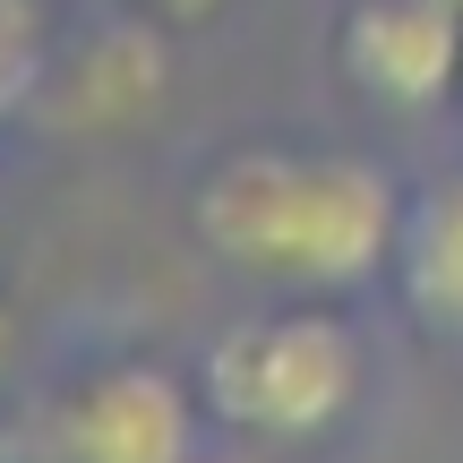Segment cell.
<instances>
[{
  "label": "cell",
  "instance_id": "1",
  "mask_svg": "<svg viewBox=\"0 0 463 463\" xmlns=\"http://www.w3.org/2000/svg\"><path fill=\"white\" fill-rule=\"evenodd\" d=\"M198 241L223 266L283 292H344L395 266L403 198L361 155H300V146H241L198 181Z\"/></svg>",
  "mask_w": 463,
  "mask_h": 463
},
{
  "label": "cell",
  "instance_id": "2",
  "mask_svg": "<svg viewBox=\"0 0 463 463\" xmlns=\"http://www.w3.org/2000/svg\"><path fill=\"white\" fill-rule=\"evenodd\" d=\"M198 395L223 430L300 447V438H326L352 412V395H361V344L326 309L241 317V326H223L206 344Z\"/></svg>",
  "mask_w": 463,
  "mask_h": 463
},
{
  "label": "cell",
  "instance_id": "3",
  "mask_svg": "<svg viewBox=\"0 0 463 463\" xmlns=\"http://www.w3.org/2000/svg\"><path fill=\"white\" fill-rule=\"evenodd\" d=\"M43 463H198V403L172 369L112 361L43 412Z\"/></svg>",
  "mask_w": 463,
  "mask_h": 463
},
{
  "label": "cell",
  "instance_id": "4",
  "mask_svg": "<svg viewBox=\"0 0 463 463\" xmlns=\"http://www.w3.org/2000/svg\"><path fill=\"white\" fill-rule=\"evenodd\" d=\"M344 78L395 112L438 103L447 86H463V0H352Z\"/></svg>",
  "mask_w": 463,
  "mask_h": 463
},
{
  "label": "cell",
  "instance_id": "5",
  "mask_svg": "<svg viewBox=\"0 0 463 463\" xmlns=\"http://www.w3.org/2000/svg\"><path fill=\"white\" fill-rule=\"evenodd\" d=\"M395 283H403V300H412V317L430 335L463 344V172H455V181H438L430 198L403 206Z\"/></svg>",
  "mask_w": 463,
  "mask_h": 463
},
{
  "label": "cell",
  "instance_id": "6",
  "mask_svg": "<svg viewBox=\"0 0 463 463\" xmlns=\"http://www.w3.org/2000/svg\"><path fill=\"white\" fill-rule=\"evenodd\" d=\"M155 86H164V43L146 26H112L78 61V95L69 103H86V120H137L155 103Z\"/></svg>",
  "mask_w": 463,
  "mask_h": 463
},
{
  "label": "cell",
  "instance_id": "7",
  "mask_svg": "<svg viewBox=\"0 0 463 463\" xmlns=\"http://www.w3.org/2000/svg\"><path fill=\"white\" fill-rule=\"evenodd\" d=\"M43 78V9L34 0H0V120L34 95Z\"/></svg>",
  "mask_w": 463,
  "mask_h": 463
},
{
  "label": "cell",
  "instance_id": "8",
  "mask_svg": "<svg viewBox=\"0 0 463 463\" xmlns=\"http://www.w3.org/2000/svg\"><path fill=\"white\" fill-rule=\"evenodd\" d=\"M155 9H164V17H215L223 0H155Z\"/></svg>",
  "mask_w": 463,
  "mask_h": 463
},
{
  "label": "cell",
  "instance_id": "9",
  "mask_svg": "<svg viewBox=\"0 0 463 463\" xmlns=\"http://www.w3.org/2000/svg\"><path fill=\"white\" fill-rule=\"evenodd\" d=\"M0 361H9V317H0Z\"/></svg>",
  "mask_w": 463,
  "mask_h": 463
}]
</instances>
